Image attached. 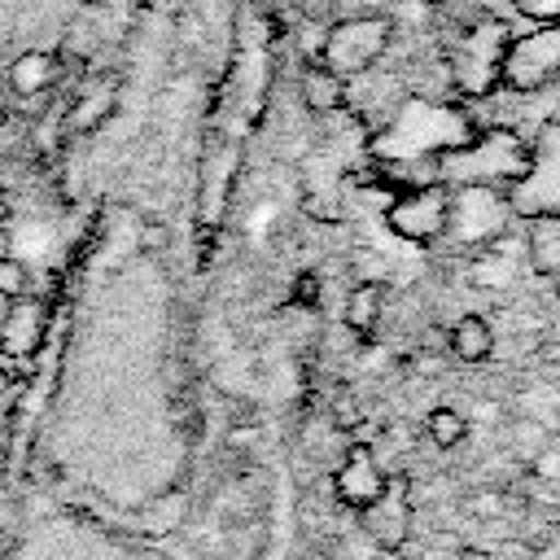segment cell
Masks as SVG:
<instances>
[{"mask_svg": "<svg viewBox=\"0 0 560 560\" xmlns=\"http://www.w3.org/2000/svg\"><path fill=\"white\" fill-rule=\"evenodd\" d=\"M508 210L521 219L534 214H556L560 210V122L547 118L529 144V166L521 179H512L503 188Z\"/></svg>", "mask_w": 560, "mask_h": 560, "instance_id": "obj_3", "label": "cell"}, {"mask_svg": "<svg viewBox=\"0 0 560 560\" xmlns=\"http://www.w3.org/2000/svg\"><path fill=\"white\" fill-rule=\"evenodd\" d=\"M381 302H385V284H354L346 293V328L368 337L381 319Z\"/></svg>", "mask_w": 560, "mask_h": 560, "instance_id": "obj_17", "label": "cell"}, {"mask_svg": "<svg viewBox=\"0 0 560 560\" xmlns=\"http://www.w3.org/2000/svg\"><path fill=\"white\" fill-rule=\"evenodd\" d=\"M44 332H48V311L39 298L22 293L4 306L0 315V350L9 359H35V350L44 346Z\"/></svg>", "mask_w": 560, "mask_h": 560, "instance_id": "obj_9", "label": "cell"}, {"mask_svg": "<svg viewBox=\"0 0 560 560\" xmlns=\"http://www.w3.org/2000/svg\"><path fill=\"white\" fill-rule=\"evenodd\" d=\"M376 560H398V556H394V551H385V547H381V556H376Z\"/></svg>", "mask_w": 560, "mask_h": 560, "instance_id": "obj_29", "label": "cell"}, {"mask_svg": "<svg viewBox=\"0 0 560 560\" xmlns=\"http://www.w3.org/2000/svg\"><path fill=\"white\" fill-rule=\"evenodd\" d=\"M451 354L459 359V363H481V359H490V350H494V332H490V324L481 319V315H464V319H455V328H451Z\"/></svg>", "mask_w": 560, "mask_h": 560, "instance_id": "obj_16", "label": "cell"}, {"mask_svg": "<svg viewBox=\"0 0 560 560\" xmlns=\"http://www.w3.org/2000/svg\"><path fill=\"white\" fill-rule=\"evenodd\" d=\"M560 70V22H538L525 35H512L499 57V83L512 92H538Z\"/></svg>", "mask_w": 560, "mask_h": 560, "instance_id": "obj_6", "label": "cell"}, {"mask_svg": "<svg viewBox=\"0 0 560 560\" xmlns=\"http://www.w3.org/2000/svg\"><path fill=\"white\" fill-rule=\"evenodd\" d=\"M389 258L385 254H376V249H359L354 254V280L359 284H385L389 280Z\"/></svg>", "mask_w": 560, "mask_h": 560, "instance_id": "obj_20", "label": "cell"}, {"mask_svg": "<svg viewBox=\"0 0 560 560\" xmlns=\"http://www.w3.org/2000/svg\"><path fill=\"white\" fill-rule=\"evenodd\" d=\"M114 101H118V96H114V88H109V83H101V88L83 92V96L70 105V118H66V122H70V131H92L96 122H105V118L114 114Z\"/></svg>", "mask_w": 560, "mask_h": 560, "instance_id": "obj_18", "label": "cell"}, {"mask_svg": "<svg viewBox=\"0 0 560 560\" xmlns=\"http://www.w3.org/2000/svg\"><path fill=\"white\" fill-rule=\"evenodd\" d=\"M302 101L315 109V114H337L346 105V79L332 74L324 61L306 66L302 70Z\"/></svg>", "mask_w": 560, "mask_h": 560, "instance_id": "obj_15", "label": "cell"}, {"mask_svg": "<svg viewBox=\"0 0 560 560\" xmlns=\"http://www.w3.org/2000/svg\"><path fill=\"white\" fill-rule=\"evenodd\" d=\"M0 122H4V79H0Z\"/></svg>", "mask_w": 560, "mask_h": 560, "instance_id": "obj_28", "label": "cell"}, {"mask_svg": "<svg viewBox=\"0 0 560 560\" xmlns=\"http://www.w3.org/2000/svg\"><path fill=\"white\" fill-rule=\"evenodd\" d=\"M385 472H381V464L372 459V451L368 446H350L346 451V459H341V468H337V477H332V494L346 503V508H372L376 499H381V490H385Z\"/></svg>", "mask_w": 560, "mask_h": 560, "instance_id": "obj_10", "label": "cell"}, {"mask_svg": "<svg viewBox=\"0 0 560 560\" xmlns=\"http://www.w3.org/2000/svg\"><path fill=\"white\" fill-rule=\"evenodd\" d=\"M446 214H451V188H442V179L433 184H411L398 188L385 206V223L398 241L411 245H433L446 236Z\"/></svg>", "mask_w": 560, "mask_h": 560, "instance_id": "obj_7", "label": "cell"}, {"mask_svg": "<svg viewBox=\"0 0 560 560\" xmlns=\"http://www.w3.org/2000/svg\"><path fill=\"white\" fill-rule=\"evenodd\" d=\"M4 306H9V298H0V315H4Z\"/></svg>", "mask_w": 560, "mask_h": 560, "instance_id": "obj_30", "label": "cell"}, {"mask_svg": "<svg viewBox=\"0 0 560 560\" xmlns=\"http://www.w3.org/2000/svg\"><path fill=\"white\" fill-rule=\"evenodd\" d=\"M9 245H13V241H9V232L0 228V258H9Z\"/></svg>", "mask_w": 560, "mask_h": 560, "instance_id": "obj_26", "label": "cell"}, {"mask_svg": "<svg viewBox=\"0 0 560 560\" xmlns=\"http://www.w3.org/2000/svg\"><path fill=\"white\" fill-rule=\"evenodd\" d=\"M4 83H9L18 96H44V92L57 83V57H52V52H39V48L18 52V57L9 61Z\"/></svg>", "mask_w": 560, "mask_h": 560, "instance_id": "obj_13", "label": "cell"}, {"mask_svg": "<svg viewBox=\"0 0 560 560\" xmlns=\"http://www.w3.org/2000/svg\"><path fill=\"white\" fill-rule=\"evenodd\" d=\"M503 44H508V35H503L499 22H472V26H464L459 44L446 52L451 74H455V88L459 92H477V96L490 92L499 83Z\"/></svg>", "mask_w": 560, "mask_h": 560, "instance_id": "obj_8", "label": "cell"}, {"mask_svg": "<svg viewBox=\"0 0 560 560\" xmlns=\"http://www.w3.org/2000/svg\"><path fill=\"white\" fill-rule=\"evenodd\" d=\"M512 4L538 22H560V0H512Z\"/></svg>", "mask_w": 560, "mask_h": 560, "instance_id": "obj_23", "label": "cell"}, {"mask_svg": "<svg viewBox=\"0 0 560 560\" xmlns=\"http://www.w3.org/2000/svg\"><path fill=\"white\" fill-rule=\"evenodd\" d=\"M293 298H298L302 306H315V298H319V276H315V271H302L298 284H293Z\"/></svg>", "mask_w": 560, "mask_h": 560, "instance_id": "obj_24", "label": "cell"}, {"mask_svg": "<svg viewBox=\"0 0 560 560\" xmlns=\"http://www.w3.org/2000/svg\"><path fill=\"white\" fill-rule=\"evenodd\" d=\"M503 508H508V494H503V490H477V494L468 499V512H472L477 521H494Z\"/></svg>", "mask_w": 560, "mask_h": 560, "instance_id": "obj_22", "label": "cell"}, {"mask_svg": "<svg viewBox=\"0 0 560 560\" xmlns=\"http://www.w3.org/2000/svg\"><path fill=\"white\" fill-rule=\"evenodd\" d=\"M455 560H490V556H486V551H477V547H464Z\"/></svg>", "mask_w": 560, "mask_h": 560, "instance_id": "obj_25", "label": "cell"}, {"mask_svg": "<svg viewBox=\"0 0 560 560\" xmlns=\"http://www.w3.org/2000/svg\"><path fill=\"white\" fill-rule=\"evenodd\" d=\"M551 83H560V70H556V79H551Z\"/></svg>", "mask_w": 560, "mask_h": 560, "instance_id": "obj_31", "label": "cell"}, {"mask_svg": "<svg viewBox=\"0 0 560 560\" xmlns=\"http://www.w3.org/2000/svg\"><path fill=\"white\" fill-rule=\"evenodd\" d=\"M4 214H9V197H4V188H0V223H4Z\"/></svg>", "mask_w": 560, "mask_h": 560, "instance_id": "obj_27", "label": "cell"}, {"mask_svg": "<svg viewBox=\"0 0 560 560\" xmlns=\"http://www.w3.org/2000/svg\"><path fill=\"white\" fill-rule=\"evenodd\" d=\"M26 293V267L9 254V258H0V298H22Z\"/></svg>", "mask_w": 560, "mask_h": 560, "instance_id": "obj_21", "label": "cell"}, {"mask_svg": "<svg viewBox=\"0 0 560 560\" xmlns=\"http://www.w3.org/2000/svg\"><path fill=\"white\" fill-rule=\"evenodd\" d=\"M389 35H394V22L385 13H354V18H341L328 26L324 35V48H319V61L341 74V79H354L363 70L376 66V57L389 48Z\"/></svg>", "mask_w": 560, "mask_h": 560, "instance_id": "obj_4", "label": "cell"}, {"mask_svg": "<svg viewBox=\"0 0 560 560\" xmlns=\"http://www.w3.org/2000/svg\"><path fill=\"white\" fill-rule=\"evenodd\" d=\"M477 136V122L464 105L451 101H398L389 127L376 140V158L385 162H433L451 149H464Z\"/></svg>", "mask_w": 560, "mask_h": 560, "instance_id": "obj_1", "label": "cell"}, {"mask_svg": "<svg viewBox=\"0 0 560 560\" xmlns=\"http://www.w3.org/2000/svg\"><path fill=\"white\" fill-rule=\"evenodd\" d=\"M424 433H429V442H438V446H459V442L468 438V420H464V411H455V407H433L429 420H424Z\"/></svg>", "mask_w": 560, "mask_h": 560, "instance_id": "obj_19", "label": "cell"}, {"mask_svg": "<svg viewBox=\"0 0 560 560\" xmlns=\"http://www.w3.org/2000/svg\"><path fill=\"white\" fill-rule=\"evenodd\" d=\"M512 210L503 188L494 184H459L451 192V214H446V236L464 249H486L499 236H508Z\"/></svg>", "mask_w": 560, "mask_h": 560, "instance_id": "obj_5", "label": "cell"}, {"mask_svg": "<svg viewBox=\"0 0 560 560\" xmlns=\"http://www.w3.org/2000/svg\"><path fill=\"white\" fill-rule=\"evenodd\" d=\"M363 529L376 547L394 551L407 538V477H389L381 499L372 508H363Z\"/></svg>", "mask_w": 560, "mask_h": 560, "instance_id": "obj_11", "label": "cell"}, {"mask_svg": "<svg viewBox=\"0 0 560 560\" xmlns=\"http://www.w3.org/2000/svg\"><path fill=\"white\" fill-rule=\"evenodd\" d=\"M525 258L538 276L560 280V210L525 219Z\"/></svg>", "mask_w": 560, "mask_h": 560, "instance_id": "obj_12", "label": "cell"}, {"mask_svg": "<svg viewBox=\"0 0 560 560\" xmlns=\"http://www.w3.org/2000/svg\"><path fill=\"white\" fill-rule=\"evenodd\" d=\"M529 166V144L516 140L512 131H477L464 149H451L438 158V179H459V184H494L508 188L521 179Z\"/></svg>", "mask_w": 560, "mask_h": 560, "instance_id": "obj_2", "label": "cell"}, {"mask_svg": "<svg viewBox=\"0 0 560 560\" xmlns=\"http://www.w3.org/2000/svg\"><path fill=\"white\" fill-rule=\"evenodd\" d=\"M512 245H516V241L499 236L494 245L477 249L468 276H472L477 284H486V289H503V284H512V276H516V249H512Z\"/></svg>", "mask_w": 560, "mask_h": 560, "instance_id": "obj_14", "label": "cell"}]
</instances>
